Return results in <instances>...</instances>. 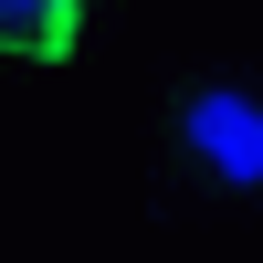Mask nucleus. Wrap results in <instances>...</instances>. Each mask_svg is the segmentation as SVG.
Wrapping results in <instances>:
<instances>
[{"instance_id":"nucleus-1","label":"nucleus","mask_w":263,"mask_h":263,"mask_svg":"<svg viewBox=\"0 0 263 263\" xmlns=\"http://www.w3.org/2000/svg\"><path fill=\"white\" fill-rule=\"evenodd\" d=\"M179 137H190V158H200L211 179L263 190V105H253V95H232V84H200V95L179 105Z\"/></svg>"},{"instance_id":"nucleus-2","label":"nucleus","mask_w":263,"mask_h":263,"mask_svg":"<svg viewBox=\"0 0 263 263\" xmlns=\"http://www.w3.org/2000/svg\"><path fill=\"white\" fill-rule=\"evenodd\" d=\"M74 32H84V0H0V42L32 63H63Z\"/></svg>"}]
</instances>
